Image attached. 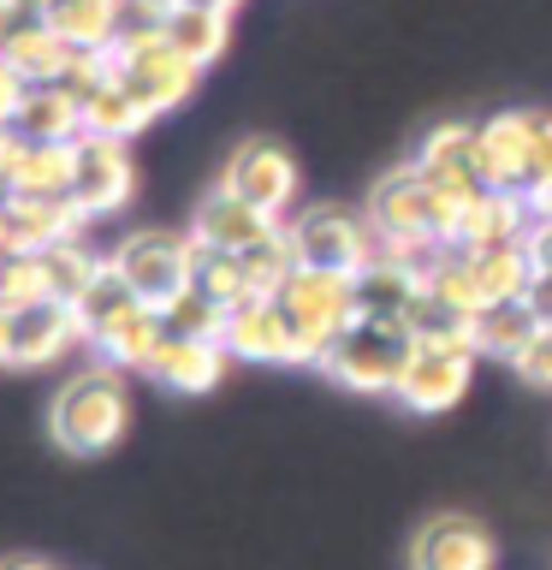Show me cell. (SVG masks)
I'll return each mask as SVG.
<instances>
[{"mask_svg":"<svg viewBox=\"0 0 552 570\" xmlns=\"http://www.w3.org/2000/svg\"><path fill=\"white\" fill-rule=\"evenodd\" d=\"M463 203H475V196L445 190L440 178H427L416 160H410V167H392V173L374 178L363 214L374 220V232H381V249L410 256V262H427L434 249H452Z\"/></svg>","mask_w":552,"mask_h":570,"instance_id":"1","label":"cell"},{"mask_svg":"<svg viewBox=\"0 0 552 570\" xmlns=\"http://www.w3.org/2000/svg\"><path fill=\"white\" fill-rule=\"evenodd\" d=\"M125 428H131V392H125V374L107 368V363L71 374L48 404V434L71 458L114 452L125 440Z\"/></svg>","mask_w":552,"mask_h":570,"instance_id":"2","label":"cell"},{"mask_svg":"<svg viewBox=\"0 0 552 570\" xmlns=\"http://www.w3.org/2000/svg\"><path fill=\"white\" fill-rule=\"evenodd\" d=\"M410 351H416V333H410L404 321L356 315L351 327L333 338V351L321 356V368H327V381L351 386V392H392L404 363H410Z\"/></svg>","mask_w":552,"mask_h":570,"instance_id":"3","label":"cell"},{"mask_svg":"<svg viewBox=\"0 0 552 570\" xmlns=\"http://www.w3.org/2000/svg\"><path fill=\"white\" fill-rule=\"evenodd\" d=\"M107 71L131 89V96L149 107V114H172V107H185L196 96V78H203V66L185 60L167 36L149 30V36H119L114 48H107Z\"/></svg>","mask_w":552,"mask_h":570,"instance_id":"4","label":"cell"},{"mask_svg":"<svg viewBox=\"0 0 552 570\" xmlns=\"http://www.w3.org/2000/svg\"><path fill=\"white\" fill-rule=\"evenodd\" d=\"M285 232H292L297 267H321V274H351L356 279L374 256H381V232H374V220L356 214V208H338V203L303 208Z\"/></svg>","mask_w":552,"mask_h":570,"instance_id":"5","label":"cell"},{"mask_svg":"<svg viewBox=\"0 0 552 570\" xmlns=\"http://www.w3.org/2000/svg\"><path fill=\"white\" fill-rule=\"evenodd\" d=\"M279 303L292 315V327L303 338V363L321 368V356L333 351V338L351 327L356 315V279L351 274H321V267H297L292 279L279 285Z\"/></svg>","mask_w":552,"mask_h":570,"instance_id":"6","label":"cell"},{"mask_svg":"<svg viewBox=\"0 0 552 570\" xmlns=\"http://www.w3.org/2000/svg\"><path fill=\"white\" fill-rule=\"evenodd\" d=\"M114 267L142 303L167 309V303L196 279V232H131V238L114 249Z\"/></svg>","mask_w":552,"mask_h":570,"instance_id":"7","label":"cell"},{"mask_svg":"<svg viewBox=\"0 0 552 570\" xmlns=\"http://www.w3.org/2000/svg\"><path fill=\"white\" fill-rule=\"evenodd\" d=\"M89 214L71 196H7L0 208V249L7 256H48L60 244H78Z\"/></svg>","mask_w":552,"mask_h":570,"instance_id":"8","label":"cell"},{"mask_svg":"<svg viewBox=\"0 0 552 570\" xmlns=\"http://www.w3.org/2000/svg\"><path fill=\"white\" fill-rule=\"evenodd\" d=\"M220 185L238 196V203H249L256 214L285 226V214L297 203V160L285 155L279 142H244V149H231Z\"/></svg>","mask_w":552,"mask_h":570,"instance_id":"9","label":"cell"},{"mask_svg":"<svg viewBox=\"0 0 552 570\" xmlns=\"http://www.w3.org/2000/svg\"><path fill=\"white\" fill-rule=\"evenodd\" d=\"M131 190H137V167H131V155H125V142H114V137H78L71 142V203H78L89 220L125 208Z\"/></svg>","mask_w":552,"mask_h":570,"instance_id":"10","label":"cell"},{"mask_svg":"<svg viewBox=\"0 0 552 570\" xmlns=\"http://www.w3.org/2000/svg\"><path fill=\"white\" fill-rule=\"evenodd\" d=\"M470 374H475V351H445V345H416L410 363L392 386V399L416 416H440L452 410L463 392H470Z\"/></svg>","mask_w":552,"mask_h":570,"instance_id":"11","label":"cell"},{"mask_svg":"<svg viewBox=\"0 0 552 570\" xmlns=\"http://www.w3.org/2000/svg\"><path fill=\"white\" fill-rule=\"evenodd\" d=\"M220 345L238 363H303V338H297L279 297H249L238 309H226Z\"/></svg>","mask_w":552,"mask_h":570,"instance_id":"12","label":"cell"},{"mask_svg":"<svg viewBox=\"0 0 552 570\" xmlns=\"http://www.w3.org/2000/svg\"><path fill=\"white\" fill-rule=\"evenodd\" d=\"M410 570H493V534L475 517H427L410 534Z\"/></svg>","mask_w":552,"mask_h":570,"instance_id":"13","label":"cell"},{"mask_svg":"<svg viewBox=\"0 0 552 570\" xmlns=\"http://www.w3.org/2000/svg\"><path fill=\"white\" fill-rule=\"evenodd\" d=\"M71 53H78V48H66V36L53 30L42 12H12L7 18L0 60H7L24 83H60L66 66H71Z\"/></svg>","mask_w":552,"mask_h":570,"instance_id":"14","label":"cell"},{"mask_svg":"<svg viewBox=\"0 0 552 570\" xmlns=\"http://www.w3.org/2000/svg\"><path fill=\"white\" fill-rule=\"evenodd\" d=\"M534 226L529 196L516 190H481L475 203H463L457 214V238L452 249H499V244H523Z\"/></svg>","mask_w":552,"mask_h":570,"instance_id":"15","label":"cell"},{"mask_svg":"<svg viewBox=\"0 0 552 570\" xmlns=\"http://www.w3.org/2000/svg\"><path fill=\"white\" fill-rule=\"evenodd\" d=\"M196 244L208 249H231V256H244V249H256L262 238H274L279 220H267V214H256L249 203H238L226 185H214L203 203H196Z\"/></svg>","mask_w":552,"mask_h":570,"instance_id":"16","label":"cell"},{"mask_svg":"<svg viewBox=\"0 0 552 570\" xmlns=\"http://www.w3.org/2000/svg\"><path fill=\"white\" fill-rule=\"evenodd\" d=\"M71 345H83V327H78V315H71V303L18 309V321H12V368H48V363H60Z\"/></svg>","mask_w":552,"mask_h":570,"instance_id":"17","label":"cell"},{"mask_svg":"<svg viewBox=\"0 0 552 570\" xmlns=\"http://www.w3.org/2000/svg\"><path fill=\"white\" fill-rule=\"evenodd\" d=\"M529 119L534 114H493L475 125V173L487 190L523 196V155H529Z\"/></svg>","mask_w":552,"mask_h":570,"instance_id":"18","label":"cell"},{"mask_svg":"<svg viewBox=\"0 0 552 570\" xmlns=\"http://www.w3.org/2000/svg\"><path fill=\"white\" fill-rule=\"evenodd\" d=\"M142 374H149L155 386H167V392H214V386H220V374H226V345L167 333V345L155 351V363Z\"/></svg>","mask_w":552,"mask_h":570,"instance_id":"19","label":"cell"},{"mask_svg":"<svg viewBox=\"0 0 552 570\" xmlns=\"http://www.w3.org/2000/svg\"><path fill=\"white\" fill-rule=\"evenodd\" d=\"M422 262H410V256H392V249H381L363 274H356V309L363 315H392V321H404L410 315V303L422 297Z\"/></svg>","mask_w":552,"mask_h":570,"instance_id":"20","label":"cell"},{"mask_svg":"<svg viewBox=\"0 0 552 570\" xmlns=\"http://www.w3.org/2000/svg\"><path fill=\"white\" fill-rule=\"evenodd\" d=\"M416 167L427 178H440L445 190H457V196H481L487 185H481V173H475V125H434V131L422 137V155H416Z\"/></svg>","mask_w":552,"mask_h":570,"instance_id":"21","label":"cell"},{"mask_svg":"<svg viewBox=\"0 0 552 570\" xmlns=\"http://www.w3.org/2000/svg\"><path fill=\"white\" fill-rule=\"evenodd\" d=\"M167 345V315L155 309V303H137L125 321H114L101 338H96V351H101V363L107 368H119V374H142L155 363V351Z\"/></svg>","mask_w":552,"mask_h":570,"instance_id":"22","label":"cell"},{"mask_svg":"<svg viewBox=\"0 0 552 570\" xmlns=\"http://www.w3.org/2000/svg\"><path fill=\"white\" fill-rule=\"evenodd\" d=\"M18 137L24 142H78L83 137V96L66 83H36L18 114Z\"/></svg>","mask_w":552,"mask_h":570,"instance_id":"23","label":"cell"},{"mask_svg":"<svg viewBox=\"0 0 552 570\" xmlns=\"http://www.w3.org/2000/svg\"><path fill=\"white\" fill-rule=\"evenodd\" d=\"M0 196H71V142L18 137V155H12V173Z\"/></svg>","mask_w":552,"mask_h":570,"instance_id":"24","label":"cell"},{"mask_svg":"<svg viewBox=\"0 0 552 570\" xmlns=\"http://www.w3.org/2000/svg\"><path fill=\"white\" fill-rule=\"evenodd\" d=\"M470 256V274H475V292H481V309L487 303H511L529 292L534 279V256L529 244H499V249H463Z\"/></svg>","mask_w":552,"mask_h":570,"instance_id":"25","label":"cell"},{"mask_svg":"<svg viewBox=\"0 0 552 570\" xmlns=\"http://www.w3.org/2000/svg\"><path fill=\"white\" fill-rule=\"evenodd\" d=\"M42 18L66 36V48H78V53H107L119 42V7L114 0H53Z\"/></svg>","mask_w":552,"mask_h":570,"instance_id":"26","label":"cell"},{"mask_svg":"<svg viewBox=\"0 0 552 570\" xmlns=\"http://www.w3.org/2000/svg\"><path fill=\"white\" fill-rule=\"evenodd\" d=\"M149 107H142L131 89H125L114 71H107V83L96 96H83V137H114V142H131L137 131H149Z\"/></svg>","mask_w":552,"mask_h":570,"instance_id":"27","label":"cell"},{"mask_svg":"<svg viewBox=\"0 0 552 570\" xmlns=\"http://www.w3.org/2000/svg\"><path fill=\"white\" fill-rule=\"evenodd\" d=\"M534 333H541V315H534L523 297L487 303V309L475 315V351L481 356H505V363H516V356L534 345Z\"/></svg>","mask_w":552,"mask_h":570,"instance_id":"28","label":"cell"},{"mask_svg":"<svg viewBox=\"0 0 552 570\" xmlns=\"http://www.w3.org/2000/svg\"><path fill=\"white\" fill-rule=\"evenodd\" d=\"M404 327L416 333V345H445V351H475V315H470V309H457V303H445L440 292H427V285H422V297L410 303ZM475 356H481V351H475Z\"/></svg>","mask_w":552,"mask_h":570,"instance_id":"29","label":"cell"},{"mask_svg":"<svg viewBox=\"0 0 552 570\" xmlns=\"http://www.w3.org/2000/svg\"><path fill=\"white\" fill-rule=\"evenodd\" d=\"M167 42L185 53V60H196V66H214L226 53V42H231V12H208V7H172V18H167Z\"/></svg>","mask_w":552,"mask_h":570,"instance_id":"30","label":"cell"},{"mask_svg":"<svg viewBox=\"0 0 552 570\" xmlns=\"http://www.w3.org/2000/svg\"><path fill=\"white\" fill-rule=\"evenodd\" d=\"M137 303H142V297H137L131 285L119 279L114 256H107V274H101L96 285H89V292H83L78 303H71V315H78V327H83V345H96V338H101L107 327H114V321H125V315H131Z\"/></svg>","mask_w":552,"mask_h":570,"instance_id":"31","label":"cell"},{"mask_svg":"<svg viewBox=\"0 0 552 570\" xmlns=\"http://www.w3.org/2000/svg\"><path fill=\"white\" fill-rule=\"evenodd\" d=\"M42 267H48V292H53V303H78L89 285H96L101 274H107V256H96L83 238L78 244H60V249H48L42 256Z\"/></svg>","mask_w":552,"mask_h":570,"instance_id":"32","label":"cell"},{"mask_svg":"<svg viewBox=\"0 0 552 570\" xmlns=\"http://www.w3.org/2000/svg\"><path fill=\"white\" fill-rule=\"evenodd\" d=\"M190 285H203L220 309H238V303L256 297V285H249V274H244V256H231V249H208V244H196V279Z\"/></svg>","mask_w":552,"mask_h":570,"instance_id":"33","label":"cell"},{"mask_svg":"<svg viewBox=\"0 0 552 570\" xmlns=\"http://www.w3.org/2000/svg\"><path fill=\"white\" fill-rule=\"evenodd\" d=\"M244 274L256 285V297H279V285L297 274V249H292V232H274V238H262L256 249H244Z\"/></svg>","mask_w":552,"mask_h":570,"instance_id":"34","label":"cell"},{"mask_svg":"<svg viewBox=\"0 0 552 570\" xmlns=\"http://www.w3.org/2000/svg\"><path fill=\"white\" fill-rule=\"evenodd\" d=\"M160 315H167V333H185V338H214V345H220V333H226V309L203 292V285H185Z\"/></svg>","mask_w":552,"mask_h":570,"instance_id":"35","label":"cell"},{"mask_svg":"<svg viewBox=\"0 0 552 570\" xmlns=\"http://www.w3.org/2000/svg\"><path fill=\"white\" fill-rule=\"evenodd\" d=\"M0 303H7L12 315H18V309H36V303H53L42 256H12V262H7V279H0Z\"/></svg>","mask_w":552,"mask_h":570,"instance_id":"36","label":"cell"},{"mask_svg":"<svg viewBox=\"0 0 552 570\" xmlns=\"http://www.w3.org/2000/svg\"><path fill=\"white\" fill-rule=\"evenodd\" d=\"M552 185V114L529 119V155H523V196Z\"/></svg>","mask_w":552,"mask_h":570,"instance_id":"37","label":"cell"},{"mask_svg":"<svg viewBox=\"0 0 552 570\" xmlns=\"http://www.w3.org/2000/svg\"><path fill=\"white\" fill-rule=\"evenodd\" d=\"M167 18H172V0H125V7H119V36L167 30Z\"/></svg>","mask_w":552,"mask_h":570,"instance_id":"38","label":"cell"},{"mask_svg":"<svg viewBox=\"0 0 552 570\" xmlns=\"http://www.w3.org/2000/svg\"><path fill=\"white\" fill-rule=\"evenodd\" d=\"M511 368L523 374L529 386H552V327H541V333H534V345H529L523 356H516Z\"/></svg>","mask_w":552,"mask_h":570,"instance_id":"39","label":"cell"},{"mask_svg":"<svg viewBox=\"0 0 552 570\" xmlns=\"http://www.w3.org/2000/svg\"><path fill=\"white\" fill-rule=\"evenodd\" d=\"M36 83H24L18 71L0 60V131H18V114H24V96H30Z\"/></svg>","mask_w":552,"mask_h":570,"instance_id":"40","label":"cell"},{"mask_svg":"<svg viewBox=\"0 0 552 570\" xmlns=\"http://www.w3.org/2000/svg\"><path fill=\"white\" fill-rule=\"evenodd\" d=\"M523 303H529L534 315H541V327H552V267H534V279H529Z\"/></svg>","mask_w":552,"mask_h":570,"instance_id":"41","label":"cell"},{"mask_svg":"<svg viewBox=\"0 0 552 570\" xmlns=\"http://www.w3.org/2000/svg\"><path fill=\"white\" fill-rule=\"evenodd\" d=\"M523 244H529V256H534V267H552V220H534Z\"/></svg>","mask_w":552,"mask_h":570,"instance_id":"42","label":"cell"},{"mask_svg":"<svg viewBox=\"0 0 552 570\" xmlns=\"http://www.w3.org/2000/svg\"><path fill=\"white\" fill-rule=\"evenodd\" d=\"M12 321H18V315L0 303V363H7V368H12Z\"/></svg>","mask_w":552,"mask_h":570,"instance_id":"43","label":"cell"},{"mask_svg":"<svg viewBox=\"0 0 552 570\" xmlns=\"http://www.w3.org/2000/svg\"><path fill=\"white\" fill-rule=\"evenodd\" d=\"M529 214H534V220H552V185L529 196Z\"/></svg>","mask_w":552,"mask_h":570,"instance_id":"44","label":"cell"},{"mask_svg":"<svg viewBox=\"0 0 552 570\" xmlns=\"http://www.w3.org/2000/svg\"><path fill=\"white\" fill-rule=\"evenodd\" d=\"M0 570H60V564H48V559H0Z\"/></svg>","mask_w":552,"mask_h":570,"instance_id":"45","label":"cell"},{"mask_svg":"<svg viewBox=\"0 0 552 570\" xmlns=\"http://www.w3.org/2000/svg\"><path fill=\"white\" fill-rule=\"evenodd\" d=\"M172 7H208V12H231L238 0H172Z\"/></svg>","mask_w":552,"mask_h":570,"instance_id":"46","label":"cell"},{"mask_svg":"<svg viewBox=\"0 0 552 570\" xmlns=\"http://www.w3.org/2000/svg\"><path fill=\"white\" fill-rule=\"evenodd\" d=\"M0 7H12V12H48L53 0H0Z\"/></svg>","mask_w":552,"mask_h":570,"instance_id":"47","label":"cell"},{"mask_svg":"<svg viewBox=\"0 0 552 570\" xmlns=\"http://www.w3.org/2000/svg\"><path fill=\"white\" fill-rule=\"evenodd\" d=\"M7 18H12V7H0V36H7Z\"/></svg>","mask_w":552,"mask_h":570,"instance_id":"48","label":"cell"},{"mask_svg":"<svg viewBox=\"0 0 552 570\" xmlns=\"http://www.w3.org/2000/svg\"><path fill=\"white\" fill-rule=\"evenodd\" d=\"M7 262H12V256H7V249H0V279H7Z\"/></svg>","mask_w":552,"mask_h":570,"instance_id":"49","label":"cell"},{"mask_svg":"<svg viewBox=\"0 0 552 570\" xmlns=\"http://www.w3.org/2000/svg\"><path fill=\"white\" fill-rule=\"evenodd\" d=\"M0 208H7V196H0Z\"/></svg>","mask_w":552,"mask_h":570,"instance_id":"50","label":"cell"},{"mask_svg":"<svg viewBox=\"0 0 552 570\" xmlns=\"http://www.w3.org/2000/svg\"><path fill=\"white\" fill-rule=\"evenodd\" d=\"M114 7H125V0H114Z\"/></svg>","mask_w":552,"mask_h":570,"instance_id":"51","label":"cell"}]
</instances>
